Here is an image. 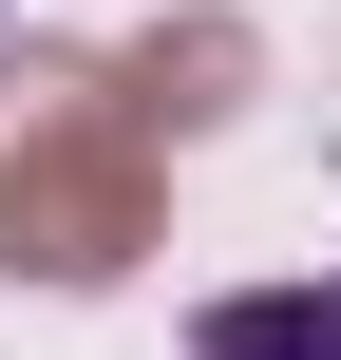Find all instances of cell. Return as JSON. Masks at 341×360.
Returning a JSON list of instances; mask_svg holds the SVG:
<instances>
[{
    "label": "cell",
    "instance_id": "cell-1",
    "mask_svg": "<svg viewBox=\"0 0 341 360\" xmlns=\"http://www.w3.org/2000/svg\"><path fill=\"white\" fill-rule=\"evenodd\" d=\"M133 247H152V152H133L114 114H57V133L0 152V266H38V285H114Z\"/></svg>",
    "mask_w": 341,
    "mask_h": 360
},
{
    "label": "cell",
    "instance_id": "cell-2",
    "mask_svg": "<svg viewBox=\"0 0 341 360\" xmlns=\"http://www.w3.org/2000/svg\"><path fill=\"white\" fill-rule=\"evenodd\" d=\"M228 95H247V19H171V38L114 57V133H190V114H228Z\"/></svg>",
    "mask_w": 341,
    "mask_h": 360
},
{
    "label": "cell",
    "instance_id": "cell-3",
    "mask_svg": "<svg viewBox=\"0 0 341 360\" xmlns=\"http://www.w3.org/2000/svg\"><path fill=\"white\" fill-rule=\"evenodd\" d=\"M190 360H341V285H247L190 323Z\"/></svg>",
    "mask_w": 341,
    "mask_h": 360
}]
</instances>
